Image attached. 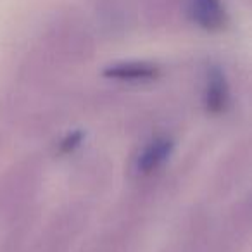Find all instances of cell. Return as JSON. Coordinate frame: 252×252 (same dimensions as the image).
Here are the masks:
<instances>
[{"mask_svg":"<svg viewBox=\"0 0 252 252\" xmlns=\"http://www.w3.org/2000/svg\"><path fill=\"white\" fill-rule=\"evenodd\" d=\"M187 14L200 30L209 33L223 32L230 21L221 0H187Z\"/></svg>","mask_w":252,"mask_h":252,"instance_id":"obj_1","label":"cell"},{"mask_svg":"<svg viewBox=\"0 0 252 252\" xmlns=\"http://www.w3.org/2000/svg\"><path fill=\"white\" fill-rule=\"evenodd\" d=\"M204 107L213 116L224 114L230 107V85L223 69L213 66L207 73L204 88Z\"/></svg>","mask_w":252,"mask_h":252,"instance_id":"obj_2","label":"cell"},{"mask_svg":"<svg viewBox=\"0 0 252 252\" xmlns=\"http://www.w3.org/2000/svg\"><path fill=\"white\" fill-rule=\"evenodd\" d=\"M105 78L118 81H152L161 74L158 64L144 63V61H130V63L111 64L102 71Z\"/></svg>","mask_w":252,"mask_h":252,"instance_id":"obj_3","label":"cell"},{"mask_svg":"<svg viewBox=\"0 0 252 252\" xmlns=\"http://www.w3.org/2000/svg\"><path fill=\"white\" fill-rule=\"evenodd\" d=\"M173 149H175V144L168 137H158L151 140L138 154L137 169L142 175H149V173L156 171L168 161V158L173 154Z\"/></svg>","mask_w":252,"mask_h":252,"instance_id":"obj_4","label":"cell"},{"mask_svg":"<svg viewBox=\"0 0 252 252\" xmlns=\"http://www.w3.org/2000/svg\"><path fill=\"white\" fill-rule=\"evenodd\" d=\"M83 137L85 135L81 130H76V131H73V133H67L66 137L59 142V154H63V156L73 154V152L81 145Z\"/></svg>","mask_w":252,"mask_h":252,"instance_id":"obj_5","label":"cell"}]
</instances>
